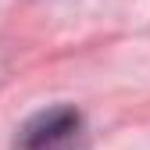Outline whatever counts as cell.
<instances>
[{
    "label": "cell",
    "mask_w": 150,
    "mask_h": 150,
    "mask_svg": "<svg viewBox=\"0 0 150 150\" xmlns=\"http://www.w3.org/2000/svg\"><path fill=\"white\" fill-rule=\"evenodd\" d=\"M75 125H79V115H75L71 107L43 111V115H36L22 129V150H50V146H57Z\"/></svg>",
    "instance_id": "6da1fadb"
}]
</instances>
